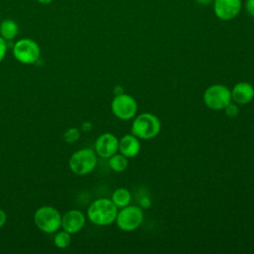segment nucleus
Wrapping results in <instances>:
<instances>
[{"label":"nucleus","mask_w":254,"mask_h":254,"mask_svg":"<svg viewBox=\"0 0 254 254\" xmlns=\"http://www.w3.org/2000/svg\"><path fill=\"white\" fill-rule=\"evenodd\" d=\"M34 222L37 228L45 233H54L62 224V214L51 205L40 206L34 213Z\"/></svg>","instance_id":"20e7f679"},{"label":"nucleus","mask_w":254,"mask_h":254,"mask_svg":"<svg viewBox=\"0 0 254 254\" xmlns=\"http://www.w3.org/2000/svg\"><path fill=\"white\" fill-rule=\"evenodd\" d=\"M144 219V213L141 207L137 205H127L119 208L115 219L119 229L125 232L136 230Z\"/></svg>","instance_id":"423d86ee"},{"label":"nucleus","mask_w":254,"mask_h":254,"mask_svg":"<svg viewBox=\"0 0 254 254\" xmlns=\"http://www.w3.org/2000/svg\"><path fill=\"white\" fill-rule=\"evenodd\" d=\"M225 114L229 117H236L239 113V108H238V104L236 103H232V101L223 109Z\"/></svg>","instance_id":"6ab92c4d"},{"label":"nucleus","mask_w":254,"mask_h":254,"mask_svg":"<svg viewBox=\"0 0 254 254\" xmlns=\"http://www.w3.org/2000/svg\"><path fill=\"white\" fill-rule=\"evenodd\" d=\"M215 16L223 21L234 19L241 10V0H214Z\"/></svg>","instance_id":"9d476101"},{"label":"nucleus","mask_w":254,"mask_h":254,"mask_svg":"<svg viewBox=\"0 0 254 254\" xmlns=\"http://www.w3.org/2000/svg\"><path fill=\"white\" fill-rule=\"evenodd\" d=\"M230 91L232 101L238 105H246L254 98V87L246 81L237 82Z\"/></svg>","instance_id":"f8f14e48"},{"label":"nucleus","mask_w":254,"mask_h":254,"mask_svg":"<svg viewBox=\"0 0 254 254\" xmlns=\"http://www.w3.org/2000/svg\"><path fill=\"white\" fill-rule=\"evenodd\" d=\"M108 165L112 171L116 173H121L125 171L128 167V158H126L121 153H115L110 158H108Z\"/></svg>","instance_id":"dca6fc26"},{"label":"nucleus","mask_w":254,"mask_h":254,"mask_svg":"<svg viewBox=\"0 0 254 254\" xmlns=\"http://www.w3.org/2000/svg\"><path fill=\"white\" fill-rule=\"evenodd\" d=\"M197 3L202 4V5H208L212 0H195Z\"/></svg>","instance_id":"b1692460"},{"label":"nucleus","mask_w":254,"mask_h":254,"mask_svg":"<svg viewBox=\"0 0 254 254\" xmlns=\"http://www.w3.org/2000/svg\"><path fill=\"white\" fill-rule=\"evenodd\" d=\"M79 137H80V132H79V129H77L76 127L68 128L64 133V140L69 144L76 142L79 139Z\"/></svg>","instance_id":"a211bd4d"},{"label":"nucleus","mask_w":254,"mask_h":254,"mask_svg":"<svg viewBox=\"0 0 254 254\" xmlns=\"http://www.w3.org/2000/svg\"><path fill=\"white\" fill-rule=\"evenodd\" d=\"M7 52V41L0 36V63L3 61Z\"/></svg>","instance_id":"aec40b11"},{"label":"nucleus","mask_w":254,"mask_h":254,"mask_svg":"<svg viewBox=\"0 0 254 254\" xmlns=\"http://www.w3.org/2000/svg\"><path fill=\"white\" fill-rule=\"evenodd\" d=\"M97 165V155L91 148H82L75 151L68 160L70 171L77 176L91 173Z\"/></svg>","instance_id":"7ed1b4c3"},{"label":"nucleus","mask_w":254,"mask_h":254,"mask_svg":"<svg viewBox=\"0 0 254 254\" xmlns=\"http://www.w3.org/2000/svg\"><path fill=\"white\" fill-rule=\"evenodd\" d=\"M245 8L248 14L254 17V0H247L245 4Z\"/></svg>","instance_id":"412c9836"},{"label":"nucleus","mask_w":254,"mask_h":254,"mask_svg":"<svg viewBox=\"0 0 254 254\" xmlns=\"http://www.w3.org/2000/svg\"><path fill=\"white\" fill-rule=\"evenodd\" d=\"M140 149H141L140 139L137 138L132 133L124 135L119 140L118 151L128 159L136 157L139 154Z\"/></svg>","instance_id":"ddd939ff"},{"label":"nucleus","mask_w":254,"mask_h":254,"mask_svg":"<svg viewBox=\"0 0 254 254\" xmlns=\"http://www.w3.org/2000/svg\"><path fill=\"white\" fill-rule=\"evenodd\" d=\"M71 242V234L65 230L58 231L54 237V244L60 249H64L69 246Z\"/></svg>","instance_id":"f3484780"},{"label":"nucleus","mask_w":254,"mask_h":254,"mask_svg":"<svg viewBox=\"0 0 254 254\" xmlns=\"http://www.w3.org/2000/svg\"><path fill=\"white\" fill-rule=\"evenodd\" d=\"M118 138L109 132L102 133L97 137L94 143V151L97 156L108 159L118 151Z\"/></svg>","instance_id":"1a4fd4ad"},{"label":"nucleus","mask_w":254,"mask_h":254,"mask_svg":"<svg viewBox=\"0 0 254 254\" xmlns=\"http://www.w3.org/2000/svg\"><path fill=\"white\" fill-rule=\"evenodd\" d=\"M18 24L11 19H5L0 24V36L6 41L15 39L18 34Z\"/></svg>","instance_id":"2eb2a0df"},{"label":"nucleus","mask_w":254,"mask_h":254,"mask_svg":"<svg viewBox=\"0 0 254 254\" xmlns=\"http://www.w3.org/2000/svg\"><path fill=\"white\" fill-rule=\"evenodd\" d=\"M6 221H7V214L3 209L0 208V228L4 226Z\"/></svg>","instance_id":"4be33fe9"},{"label":"nucleus","mask_w":254,"mask_h":254,"mask_svg":"<svg viewBox=\"0 0 254 254\" xmlns=\"http://www.w3.org/2000/svg\"><path fill=\"white\" fill-rule=\"evenodd\" d=\"M160 119L150 112H144L136 116L131 126V133L140 140L153 139L160 133Z\"/></svg>","instance_id":"f03ea898"},{"label":"nucleus","mask_w":254,"mask_h":254,"mask_svg":"<svg viewBox=\"0 0 254 254\" xmlns=\"http://www.w3.org/2000/svg\"><path fill=\"white\" fill-rule=\"evenodd\" d=\"M82 128V130H84V131H86V130H90L91 129V124L90 123H84V124H82V126H81Z\"/></svg>","instance_id":"5701e85b"},{"label":"nucleus","mask_w":254,"mask_h":254,"mask_svg":"<svg viewBox=\"0 0 254 254\" xmlns=\"http://www.w3.org/2000/svg\"><path fill=\"white\" fill-rule=\"evenodd\" d=\"M16 61L24 64H35L41 55V50L37 42L32 39L24 38L18 40L12 50Z\"/></svg>","instance_id":"0eeeda50"},{"label":"nucleus","mask_w":254,"mask_h":254,"mask_svg":"<svg viewBox=\"0 0 254 254\" xmlns=\"http://www.w3.org/2000/svg\"><path fill=\"white\" fill-rule=\"evenodd\" d=\"M204 104L211 110H223L231 101L230 89L220 83L208 86L202 95Z\"/></svg>","instance_id":"39448f33"},{"label":"nucleus","mask_w":254,"mask_h":254,"mask_svg":"<svg viewBox=\"0 0 254 254\" xmlns=\"http://www.w3.org/2000/svg\"><path fill=\"white\" fill-rule=\"evenodd\" d=\"M41 4H50L53 0H37Z\"/></svg>","instance_id":"393cba45"},{"label":"nucleus","mask_w":254,"mask_h":254,"mask_svg":"<svg viewBox=\"0 0 254 254\" xmlns=\"http://www.w3.org/2000/svg\"><path fill=\"white\" fill-rule=\"evenodd\" d=\"M111 111L120 120H130L138 111L136 99L128 93L116 94L111 101Z\"/></svg>","instance_id":"6e6552de"},{"label":"nucleus","mask_w":254,"mask_h":254,"mask_svg":"<svg viewBox=\"0 0 254 254\" xmlns=\"http://www.w3.org/2000/svg\"><path fill=\"white\" fill-rule=\"evenodd\" d=\"M86 217L84 213L78 209H70L62 215L61 227L70 234L79 232L85 225Z\"/></svg>","instance_id":"9b49d317"},{"label":"nucleus","mask_w":254,"mask_h":254,"mask_svg":"<svg viewBox=\"0 0 254 254\" xmlns=\"http://www.w3.org/2000/svg\"><path fill=\"white\" fill-rule=\"evenodd\" d=\"M118 208L110 198H97L87 207V218L98 226H107L115 222Z\"/></svg>","instance_id":"f257e3e1"},{"label":"nucleus","mask_w":254,"mask_h":254,"mask_svg":"<svg viewBox=\"0 0 254 254\" xmlns=\"http://www.w3.org/2000/svg\"><path fill=\"white\" fill-rule=\"evenodd\" d=\"M110 199L113 201V203L119 209V208H122V207H125V206L129 205L130 202H131L132 196H131V192L128 189L118 188L112 192Z\"/></svg>","instance_id":"4468645a"}]
</instances>
